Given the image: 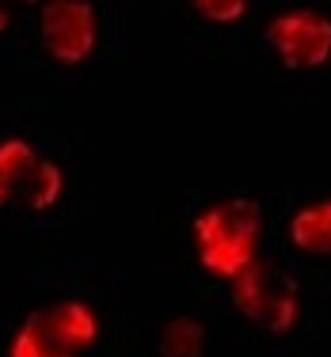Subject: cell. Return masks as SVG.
<instances>
[{
  "label": "cell",
  "instance_id": "2",
  "mask_svg": "<svg viewBox=\"0 0 331 357\" xmlns=\"http://www.w3.org/2000/svg\"><path fill=\"white\" fill-rule=\"evenodd\" d=\"M133 335L130 278L110 255L27 262L0 301V357H130Z\"/></svg>",
  "mask_w": 331,
  "mask_h": 357
},
{
  "label": "cell",
  "instance_id": "9",
  "mask_svg": "<svg viewBox=\"0 0 331 357\" xmlns=\"http://www.w3.org/2000/svg\"><path fill=\"white\" fill-rule=\"evenodd\" d=\"M145 357H228L214 308L183 289L164 296L145 327Z\"/></svg>",
  "mask_w": 331,
  "mask_h": 357
},
{
  "label": "cell",
  "instance_id": "10",
  "mask_svg": "<svg viewBox=\"0 0 331 357\" xmlns=\"http://www.w3.org/2000/svg\"><path fill=\"white\" fill-rule=\"evenodd\" d=\"M42 0H0V69H23Z\"/></svg>",
  "mask_w": 331,
  "mask_h": 357
},
{
  "label": "cell",
  "instance_id": "8",
  "mask_svg": "<svg viewBox=\"0 0 331 357\" xmlns=\"http://www.w3.org/2000/svg\"><path fill=\"white\" fill-rule=\"evenodd\" d=\"M270 248L331 293V190H293L270 217Z\"/></svg>",
  "mask_w": 331,
  "mask_h": 357
},
{
  "label": "cell",
  "instance_id": "5",
  "mask_svg": "<svg viewBox=\"0 0 331 357\" xmlns=\"http://www.w3.org/2000/svg\"><path fill=\"white\" fill-rule=\"evenodd\" d=\"M130 50V8L110 0H42L23 69L54 84H84L118 69Z\"/></svg>",
  "mask_w": 331,
  "mask_h": 357
},
{
  "label": "cell",
  "instance_id": "6",
  "mask_svg": "<svg viewBox=\"0 0 331 357\" xmlns=\"http://www.w3.org/2000/svg\"><path fill=\"white\" fill-rule=\"evenodd\" d=\"M259 88L286 99L331 91V0H274L244 50Z\"/></svg>",
  "mask_w": 331,
  "mask_h": 357
},
{
  "label": "cell",
  "instance_id": "3",
  "mask_svg": "<svg viewBox=\"0 0 331 357\" xmlns=\"http://www.w3.org/2000/svg\"><path fill=\"white\" fill-rule=\"evenodd\" d=\"M270 202L256 190L191 194L179 209L183 293L209 296L270 248Z\"/></svg>",
  "mask_w": 331,
  "mask_h": 357
},
{
  "label": "cell",
  "instance_id": "4",
  "mask_svg": "<svg viewBox=\"0 0 331 357\" xmlns=\"http://www.w3.org/2000/svg\"><path fill=\"white\" fill-rule=\"evenodd\" d=\"M324 296V289H316L274 248H267V255H259L244 274H236L228 285L214 289L209 296H198V301L214 308L221 331H225L228 357H233L236 346H244L248 354H263L297 342L312 327L316 304Z\"/></svg>",
  "mask_w": 331,
  "mask_h": 357
},
{
  "label": "cell",
  "instance_id": "7",
  "mask_svg": "<svg viewBox=\"0 0 331 357\" xmlns=\"http://www.w3.org/2000/svg\"><path fill=\"white\" fill-rule=\"evenodd\" d=\"M274 0H160L186 50L209 61L244 57L263 12Z\"/></svg>",
  "mask_w": 331,
  "mask_h": 357
},
{
  "label": "cell",
  "instance_id": "11",
  "mask_svg": "<svg viewBox=\"0 0 331 357\" xmlns=\"http://www.w3.org/2000/svg\"><path fill=\"white\" fill-rule=\"evenodd\" d=\"M110 4H118V8H130V4H133V0H110Z\"/></svg>",
  "mask_w": 331,
  "mask_h": 357
},
{
  "label": "cell",
  "instance_id": "1",
  "mask_svg": "<svg viewBox=\"0 0 331 357\" xmlns=\"http://www.w3.org/2000/svg\"><path fill=\"white\" fill-rule=\"evenodd\" d=\"M96 137L61 99H0V255L38 262L61 255L96 213Z\"/></svg>",
  "mask_w": 331,
  "mask_h": 357
}]
</instances>
